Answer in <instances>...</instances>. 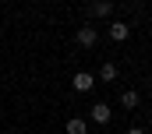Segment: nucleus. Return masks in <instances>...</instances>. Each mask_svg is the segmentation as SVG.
Listing matches in <instances>:
<instances>
[{
  "label": "nucleus",
  "mask_w": 152,
  "mask_h": 134,
  "mask_svg": "<svg viewBox=\"0 0 152 134\" xmlns=\"http://www.w3.org/2000/svg\"><path fill=\"white\" fill-rule=\"evenodd\" d=\"M88 14H92V18H113V4H110V0H96V4L88 7Z\"/></svg>",
  "instance_id": "obj_4"
},
{
  "label": "nucleus",
  "mask_w": 152,
  "mask_h": 134,
  "mask_svg": "<svg viewBox=\"0 0 152 134\" xmlns=\"http://www.w3.org/2000/svg\"><path fill=\"white\" fill-rule=\"evenodd\" d=\"M110 117H113L110 102H96V106H92V120H96V124H110Z\"/></svg>",
  "instance_id": "obj_5"
},
{
  "label": "nucleus",
  "mask_w": 152,
  "mask_h": 134,
  "mask_svg": "<svg viewBox=\"0 0 152 134\" xmlns=\"http://www.w3.org/2000/svg\"><path fill=\"white\" fill-rule=\"evenodd\" d=\"M127 134H142V127H131V131H127Z\"/></svg>",
  "instance_id": "obj_9"
},
{
  "label": "nucleus",
  "mask_w": 152,
  "mask_h": 134,
  "mask_svg": "<svg viewBox=\"0 0 152 134\" xmlns=\"http://www.w3.org/2000/svg\"><path fill=\"white\" fill-rule=\"evenodd\" d=\"M78 42H81L85 50H92V46L99 42V32H96L92 25H81V28H78Z\"/></svg>",
  "instance_id": "obj_1"
},
{
  "label": "nucleus",
  "mask_w": 152,
  "mask_h": 134,
  "mask_svg": "<svg viewBox=\"0 0 152 134\" xmlns=\"http://www.w3.org/2000/svg\"><path fill=\"white\" fill-rule=\"evenodd\" d=\"M99 78L103 81H117V64H103L99 67Z\"/></svg>",
  "instance_id": "obj_8"
},
{
  "label": "nucleus",
  "mask_w": 152,
  "mask_h": 134,
  "mask_svg": "<svg viewBox=\"0 0 152 134\" xmlns=\"http://www.w3.org/2000/svg\"><path fill=\"white\" fill-rule=\"evenodd\" d=\"M71 85H75L78 92H92V85H96V74H88V71H78Z\"/></svg>",
  "instance_id": "obj_2"
},
{
  "label": "nucleus",
  "mask_w": 152,
  "mask_h": 134,
  "mask_svg": "<svg viewBox=\"0 0 152 134\" xmlns=\"http://www.w3.org/2000/svg\"><path fill=\"white\" fill-rule=\"evenodd\" d=\"M64 131H67V134H88V127H85V120H81V117H71Z\"/></svg>",
  "instance_id": "obj_7"
},
{
  "label": "nucleus",
  "mask_w": 152,
  "mask_h": 134,
  "mask_svg": "<svg viewBox=\"0 0 152 134\" xmlns=\"http://www.w3.org/2000/svg\"><path fill=\"white\" fill-rule=\"evenodd\" d=\"M138 102H142V95H138L134 88H127V92L120 95V106H124V109H138Z\"/></svg>",
  "instance_id": "obj_6"
},
{
  "label": "nucleus",
  "mask_w": 152,
  "mask_h": 134,
  "mask_svg": "<svg viewBox=\"0 0 152 134\" xmlns=\"http://www.w3.org/2000/svg\"><path fill=\"white\" fill-rule=\"evenodd\" d=\"M127 35H131L127 21H110V39L113 42H127Z\"/></svg>",
  "instance_id": "obj_3"
}]
</instances>
